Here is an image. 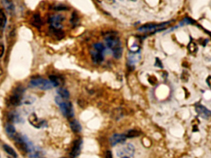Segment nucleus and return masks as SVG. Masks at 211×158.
I'll use <instances>...</instances> for the list:
<instances>
[{"instance_id": "3", "label": "nucleus", "mask_w": 211, "mask_h": 158, "mask_svg": "<svg viewBox=\"0 0 211 158\" xmlns=\"http://www.w3.org/2000/svg\"><path fill=\"white\" fill-rule=\"evenodd\" d=\"M29 87L32 88H38L40 90H47L55 87V85L50 81L43 79H35L30 81Z\"/></svg>"}, {"instance_id": "11", "label": "nucleus", "mask_w": 211, "mask_h": 158, "mask_svg": "<svg viewBox=\"0 0 211 158\" xmlns=\"http://www.w3.org/2000/svg\"><path fill=\"white\" fill-rule=\"evenodd\" d=\"M127 136L124 134H114L111 138L110 142L112 146H116L118 143H124L126 140Z\"/></svg>"}, {"instance_id": "6", "label": "nucleus", "mask_w": 211, "mask_h": 158, "mask_svg": "<svg viewBox=\"0 0 211 158\" xmlns=\"http://www.w3.org/2000/svg\"><path fill=\"white\" fill-rule=\"evenodd\" d=\"M64 20V17L61 14H55L51 16L48 20L51 28L53 29L61 30L63 28L62 22Z\"/></svg>"}, {"instance_id": "22", "label": "nucleus", "mask_w": 211, "mask_h": 158, "mask_svg": "<svg viewBox=\"0 0 211 158\" xmlns=\"http://www.w3.org/2000/svg\"><path fill=\"white\" fill-rule=\"evenodd\" d=\"M3 3L4 5V6L5 7V8L6 9V10L8 12L11 13V12H13L14 11V6L13 3L11 2L5 1V2H3Z\"/></svg>"}, {"instance_id": "9", "label": "nucleus", "mask_w": 211, "mask_h": 158, "mask_svg": "<svg viewBox=\"0 0 211 158\" xmlns=\"http://www.w3.org/2000/svg\"><path fill=\"white\" fill-rule=\"evenodd\" d=\"M82 143V142L81 139H77L74 141L73 146L70 152L71 157H72V158H75L80 154L81 151Z\"/></svg>"}, {"instance_id": "15", "label": "nucleus", "mask_w": 211, "mask_h": 158, "mask_svg": "<svg viewBox=\"0 0 211 158\" xmlns=\"http://www.w3.org/2000/svg\"><path fill=\"white\" fill-rule=\"evenodd\" d=\"M7 19L6 16L2 10H0V32L2 31L6 24Z\"/></svg>"}, {"instance_id": "12", "label": "nucleus", "mask_w": 211, "mask_h": 158, "mask_svg": "<svg viewBox=\"0 0 211 158\" xmlns=\"http://www.w3.org/2000/svg\"><path fill=\"white\" fill-rule=\"evenodd\" d=\"M104 53L97 51L96 50L91 51V58L95 64L101 63L104 60Z\"/></svg>"}, {"instance_id": "23", "label": "nucleus", "mask_w": 211, "mask_h": 158, "mask_svg": "<svg viewBox=\"0 0 211 158\" xmlns=\"http://www.w3.org/2000/svg\"><path fill=\"white\" fill-rule=\"evenodd\" d=\"M93 48H94L95 50L99 51V52H101V53H104V52L106 50L104 46L101 43H97L94 44Z\"/></svg>"}, {"instance_id": "2", "label": "nucleus", "mask_w": 211, "mask_h": 158, "mask_svg": "<svg viewBox=\"0 0 211 158\" xmlns=\"http://www.w3.org/2000/svg\"><path fill=\"white\" fill-rule=\"evenodd\" d=\"M55 101L59 106L60 109L63 115L67 118H72L74 115L72 104L68 101H65L60 96H58L55 98Z\"/></svg>"}, {"instance_id": "14", "label": "nucleus", "mask_w": 211, "mask_h": 158, "mask_svg": "<svg viewBox=\"0 0 211 158\" xmlns=\"http://www.w3.org/2000/svg\"><path fill=\"white\" fill-rule=\"evenodd\" d=\"M32 24L35 26V27L39 29L42 26V21L39 14H34L32 20H31Z\"/></svg>"}, {"instance_id": "31", "label": "nucleus", "mask_w": 211, "mask_h": 158, "mask_svg": "<svg viewBox=\"0 0 211 158\" xmlns=\"http://www.w3.org/2000/svg\"><path fill=\"white\" fill-rule=\"evenodd\" d=\"M106 158H112V154L111 151H108L106 153Z\"/></svg>"}, {"instance_id": "16", "label": "nucleus", "mask_w": 211, "mask_h": 158, "mask_svg": "<svg viewBox=\"0 0 211 158\" xmlns=\"http://www.w3.org/2000/svg\"><path fill=\"white\" fill-rule=\"evenodd\" d=\"M57 93L61 98L64 99H67L70 97V93L67 90L64 88H60L57 90Z\"/></svg>"}, {"instance_id": "30", "label": "nucleus", "mask_w": 211, "mask_h": 158, "mask_svg": "<svg viewBox=\"0 0 211 158\" xmlns=\"http://www.w3.org/2000/svg\"><path fill=\"white\" fill-rule=\"evenodd\" d=\"M155 65H156V66L159 67H160V68H162V67H163V66H162V65L161 61H160V60H159V59H157H157H156V63H155Z\"/></svg>"}, {"instance_id": "24", "label": "nucleus", "mask_w": 211, "mask_h": 158, "mask_svg": "<svg viewBox=\"0 0 211 158\" xmlns=\"http://www.w3.org/2000/svg\"><path fill=\"white\" fill-rule=\"evenodd\" d=\"M140 132L136 130H131L129 132H128V133H127L126 136L127 138H133V137H136L140 135Z\"/></svg>"}, {"instance_id": "18", "label": "nucleus", "mask_w": 211, "mask_h": 158, "mask_svg": "<svg viewBox=\"0 0 211 158\" xmlns=\"http://www.w3.org/2000/svg\"><path fill=\"white\" fill-rule=\"evenodd\" d=\"M197 49H198V48H197V46L196 43H194L193 41H191L189 42V43L188 44V51L191 55L196 53L197 51Z\"/></svg>"}, {"instance_id": "5", "label": "nucleus", "mask_w": 211, "mask_h": 158, "mask_svg": "<svg viewBox=\"0 0 211 158\" xmlns=\"http://www.w3.org/2000/svg\"><path fill=\"white\" fill-rule=\"evenodd\" d=\"M24 92V90L22 87H17L13 95L11 96L10 98V102L11 104L13 106H19L21 105L22 103V100L23 98V94Z\"/></svg>"}, {"instance_id": "21", "label": "nucleus", "mask_w": 211, "mask_h": 158, "mask_svg": "<svg viewBox=\"0 0 211 158\" xmlns=\"http://www.w3.org/2000/svg\"><path fill=\"white\" fill-rule=\"evenodd\" d=\"M196 23V21L194 20H193V19L186 17L185 18H184L182 21H181L179 24L180 26H186V25H189V24H194Z\"/></svg>"}, {"instance_id": "27", "label": "nucleus", "mask_w": 211, "mask_h": 158, "mask_svg": "<svg viewBox=\"0 0 211 158\" xmlns=\"http://www.w3.org/2000/svg\"><path fill=\"white\" fill-rule=\"evenodd\" d=\"M55 10L56 11H64V10H67V7L64 6L63 5H59V6H56L55 8Z\"/></svg>"}, {"instance_id": "26", "label": "nucleus", "mask_w": 211, "mask_h": 158, "mask_svg": "<svg viewBox=\"0 0 211 158\" xmlns=\"http://www.w3.org/2000/svg\"><path fill=\"white\" fill-rule=\"evenodd\" d=\"M189 74L187 71H183V73L181 75V80H185V82H187L188 80Z\"/></svg>"}, {"instance_id": "4", "label": "nucleus", "mask_w": 211, "mask_h": 158, "mask_svg": "<svg viewBox=\"0 0 211 158\" xmlns=\"http://www.w3.org/2000/svg\"><path fill=\"white\" fill-rule=\"evenodd\" d=\"M171 22H166L160 24H146L143 26H141L138 29V30L140 32H149L154 31V33L156 32H159L164 29V27Z\"/></svg>"}, {"instance_id": "8", "label": "nucleus", "mask_w": 211, "mask_h": 158, "mask_svg": "<svg viewBox=\"0 0 211 158\" xmlns=\"http://www.w3.org/2000/svg\"><path fill=\"white\" fill-rule=\"evenodd\" d=\"M29 121L34 127L40 128L42 127H47V122L45 120H39L35 114L33 113L30 115L29 117Z\"/></svg>"}, {"instance_id": "17", "label": "nucleus", "mask_w": 211, "mask_h": 158, "mask_svg": "<svg viewBox=\"0 0 211 158\" xmlns=\"http://www.w3.org/2000/svg\"><path fill=\"white\" fill-rule=\"evenodd\" d=\"M70 126L71 129L74 132H80L82 130V127L80 123L77 120H73L70 123Z\"/></svg>"}, {"instance_id": "13", "label": "nucleus", "mask_w": 211, "mask_h": 158, "mask_svg": "<svg viewBox=\"0 0 211 158\" xmlns=\"http://www.w3.org/2000/svg\"><path fill=\"white\" fill-rule=\"evenodd\" d=\"M9 119L13 122L15 123H22L24 122L22 118H21L19 114L16 111H13L10 113Z\"/></svg>"}, {"instance_id": "33", "label": "nucleus", "mask_w": 211, "mask_h": 158, "mask_svg": "<svg viewBox=\"0 0 211 158\" xmlns=\"http://www.w3.org/2000/svg\"><path fill=\"white\" fill-rule=\"evenodd\" d=\"M122 158H130L128 156H124V157H122Z\"/></svg>"}, {"instance_id": "10", "label": "nucleus", "mask_w": 211, "mask_h": 158, "mask_svg": "<svg viewBox=\"0 0 211 158\" xmlns=\"http://www.w3.org/2000/svg\"><path fill=\"white\" fill-rule=\"evenodd\" d=\"M135 152V148L133 145L128 144L125 146H124L120 148L117 151V155L119 156H122L123 155L127 154L128 156H132L133 155Z\"/></svg>"}, {"instance_id": "25", "label": "nucleus", "mask_w": 211, "mask_h": 158, "mask_svg": "<svg viewBox=\"0 0 211 158\" xmlns=\"http://www.w3.org/2000/svg\"><path fill=\"white\" fill-rule=\"evenodd\" d=\"M71 22H72V24L73 25H77V23L79 22V18H78V16L75 13H74L72 14V16Z\"/></svg>"}, {"instance_id": "32", "label": "nucleus", "mask_w": 211, "mask_h": 158, "mask_svg": "<svg viewBox=\"0 0 211 158\" xmlns=\"http://www.w3.org/2000/svg\"><path fill=\"white\" fill-rule=\"evenodd\" d=\"M205 32H206V33H207V34H208L210 35V37H211V32H209V31H205Z\"/></svg>"}, {"instance_id": "20", "label": "nucleus", "mask_w": 211, "mask_h": 158, "mask_svg": "<svg viewBox=\"0 0 211 158\" xmlns=\"http://www.w3.org/2000/svg\"><path fill=\"white\" fill-rule=\"evenodd\" d=\"M6 132L10 137H14L16 133V128L14 125L11 124H8L6 126Z\"/></svg>"}, {"instance_id": "29", "label": "nucleus", "mask_w": 211, "mask_h": 158, "mask_svg": "<svg viewBox=\"0 0 211 158\" xmlns=\"http://www.w3.org/2000/svg\"><path fill=\"white\" fill-rule=\"evenodd\" d=\"M5 48L2 44H0V57H2L4 53Z\"/></svg>"}, {"instance_id": "7", "label": "nucleus", "mask_w": 211, "mask_h": 158, "mask_svg": "<svg viewBox=\"0 0 211 158\" xmlns=\"http://www.w3.org/2000/svg\"><path fill=\"white\" fill-rule=\"evenodd\" d=\"M195 110L197 114L205 120H211V111L204 106L197 104L195 106Z\"/></svg>"}, {"instance_id": "34", "label": "nucleus", "mask_w": 211, "mask_h": 158, "mask_svg": "<svg viewBox=\"0 0 211 158\" xmlns=\"http://www.w3.org/2000/svg\"><path fill=\"white\" fill-rule=\"evenodd\" d=\"M63 158H65V157H63Z\"/></svg>"}, {"instance_id": "1", "label": "nucleus", "mask_w": 211, "mask_h": 158, "mask_svg": "<svg viewBox=\"0 0 211 158\" xmlns=\"http://www.w3.org/2000/svg\"><path fill=\"white\" fill-rule=\"evenodd\" d=\"M107 47L112 51L114 58L120 59L122 56V47L120 38L114 34L108 35L105 38Z\"/></svg>"}, {"instance_id": "19", "label": "nucleus", "mask_w": 211, "mask_h": 158, "mask_svg": "<svg viewBox=\"0 0 211 158\" xmlns=\"http://www.w3.org/2000/svg\"><path fill=\"white\" fill-rule=\"evenodd\" d=\"M3 148H4L5 151L8 154H9L10 155L14 157V158H16V157H18V155H17L16 151L14 150V149H13L11 146H9V145H8V144H5L3 145Z\"/></svg>"}, {"instance_id": "28", "label": "nucleus", "mask_w": 211, "mask_h": 158, "mask_svg": "<svg viewBox=\"0 0 211 158\" xmlns=\"http://www.w3.org/2000/svg\"><path fill=\"white\" fill-rule=\"evenodd\" d=\"M206 83L209 87V88L211 89V75H209L207 79H206Z\"/></svg>"}]
</instances>
